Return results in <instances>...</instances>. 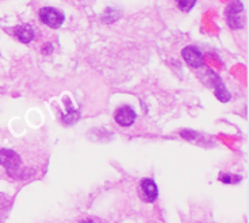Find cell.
<instances>
[{
    "instance_id": "obj_10",
    "label": "cell",
    "mask_w": 249,
    "mask_h": 223,
    "mask_svg": "<svg viewBox=\"0 0 249 223\" xmlns=\"http://www.w3.org/2000/svg\"><path fill=\"white\" fill-rule=\"evenodd\" d=\"M175 1H176L178 8L183 13H190L196 3V0H175Z\"/></svg>"
},
{
    "instance_id": "obj_6",
    "label": "cell",
    "mask_w": 249,
    "mask_h": 223,
    "mask_svg": "<svg viewBox=\"0 0 249 223\" xmlns=\"http://www.w3.org/2000/svg\"><path fill=\"white\" fill-rule=\"evenodd\" d=\"M138 195L146 203H153L159 198V188L152 179H142L138 187Z\"/></svg>"
},
{
    "instance_id": "obj_3",
    "label": "cell",
    "mask_w": 249,
    "mask_h": 223,
    "mask_svg": "<svg viewBox=\"0 0 249 223\" xmlns=\"http://www.w3.org/2000/svg\"><path fill=\"white\" fill-rule=\"evenodd\" d=\"M226 20L231 29H243L244 27V6L240 0H231L228 4L226 10Z\"/></svg>"
},
{
    "instance_id": "obj_11",
    "label": "cell",
    "mask_w": 249,
    "mask_h": 223,
    "mask_svg": "<svg viewBox=\"0 0 249 223\" xmlns=\"http://www.w3.org/2000/svg\"><path fill=\"white\" fill-rule=\"evenodd\" d=\"M80 223H100L98 219H92V218H86V219H81Z\"/></svg>"
},
{
    "instance_id": "obj_9",
    "label": "cell",
    "mask_w": 249,
    "mask_h": 223,
    "mask_svg": "<svg viewBox=\"0 0 249 223\" xmlns=\"http://www.w3.org/2000/svg\"><path fill=\"white\" fill-rule=\"evenodd\" d=\"M218 180L224 184H238L243 177L241 176H237V174H231V173H221Z\"/></svg>"
},
{
    "instance_id": "obj_4",
    "label": "cell",
    "mask_w": 249,
    "mask_h": 223,
    "mask_svg": "<svg viewBox=\"0 0 249 223\" xmlns=\"http://www.w3.org/2000/svg\"><path fill=\"white\" fill-rule=\"evenodd\" d=\"M181 57L184 58L187 65H190L191 68L198 69L205 67V57L196 46H193V45L186 46L184 49L181 50Z\"/></svg>"
},
{
    "instance_id": "obj_1",
    "label": "cell",
    "mask_w": 249,
    "mask_h": 223,
    "mask_svg": "<svg viewBox=\"0 0 249 223\" xmlns=\"http://www.w3.org/2000/svg\"><path fill=\"white\" fill-rule=\"evenodd\" d=\"M0 165L6 168L10 176L20 179V157L8 149H0Z\"/></svg>"
},
{
    "instance_id": "obj_5",
    "label": "cell",
    "mask_w": 249,
    "mask_h": 223,
    "mask_svg": "<svg viewBox=\"0 0 249 223\" xmlns=\"http://www.w3.org/2000/svg\"><path fill=\"white\" fill-rule=\"evenodd\" d=\"M136 118H137V114L133 110V107L130 105L124 104L118 107L115 112H114V119L115 122L122 126V127H130L131 124L136 122Z\"/></svg>"
},
{
    "instance_id": "obj_8",
    "label": "cell",
    "mask_w": 249,
    "mask_h": 223,
    "mask_svg": "<svg viewBox=\"0 0 249 223\" xmlns=\"http://www.w3.org/2000/svg\"><path fill=\"white\" fill-rule=\"evenodd\" d=\"M14 37L18 39L19 42L22 44H30L31 41L36 37V33H34V29L33 26L29 25V23H25V25H19L14 29Z\"/></svg>"
},
{
    "instance_id": "obj_7",
    "label": "cell",
    "mask_w": 249,
    "mask_h": 223,
    "mask_svg": "<svg viewBox=\"0 0 249 223\" xmlns=\"http://www.w3.org/2000/svg\"><path fill=\"white\" fill-rule=\"evenodd\" d=\"M209 76H210V84H212L214 89H215V96L221 100L222 103H226L231 100V93L228 92V89L225 87L222 80L219 79L217 73H214L213 70H209Z\"/></svg>"
},
{
    "instance_id": "obj_2",
    "label": "cell",
    "mask_w": 249,
    "mask_h": 223,
    "mask_svg": "<svg viewBox=\"0 0 249 223\" xmlns=\"http://www.w3.org/2000/svg\"><path fill=\"white\" fill-rule=\"evenodd\" d=\"M39 20L50 29H60L65 22V15L54 7H42L38 13Z\"/></svg>"
}]
</instances>
